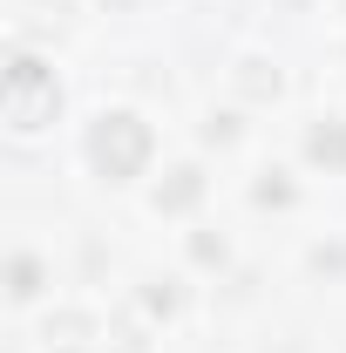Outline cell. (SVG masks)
<instances>
[{
  "label": "cell",
  "mask_w": 346,
  "mask_h": 353,
  "mask_svg": "<svg viewBox=\"0 0 346 353\" xmlns=\"http://www.w3.org/2000/svg\"><path fill=\"white\" fill-rule=\"evenodd\" d=\"M54 109H61V95H54V75H48L41 61H14L7 68V123L28 136V130H41V123H54Z\"/></svg>",
  "instance_id": "obj_1"
},
{
  "label": "cell",
  "mask_w": 346,
  "mask_h": 353,
  "mask_svg": "<svg viewBox=\"0 0 346 353\" xmlns=\"http://www.w3.org/2000/svg\"><path fill=\"white\" fill-rule=\"evenodd\" d=\"M88 157H95L102 176H136L143 157H150V130H143L136 116H102L95 136H88Z\"/></svg>",
  "instance_id": "obj_2"
},
{
  "label": "cell",
  "mask_w": 346,
  "mask_h": 353,
  "mask_svg": "<svg viewBox=\"0 0 346 353\" xmlns=\"http://www.w3.org/2000/svg\"><path fill=\"white\" fill-rule=\"evenodd\" d=\"M312 157L333 163V170H346V123H319L312 130Z\"/></svg>",
  "instance_id": "obj_3"
},
{
  "label": "cell",
  "mask_w": 346,
  "mask_h": 353,
  "mask_svg": "<svg viewBox=\"0 0 346 353\" xmlns=\"http://www.w3.org/2000/svg\"><path fill=\"white\" fill-rule=\"evenodd\" d=\"M190 197H197V170H176V183H170V190H156V204H170V211H183Z\"/></svg>",
  "instance_id": "obj_4"
}]
</instances>
